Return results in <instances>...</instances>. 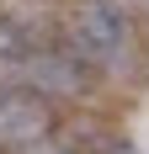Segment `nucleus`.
I'll list each match as a JSON object with an SVG mask.
<instances>
[{"label":"nucleus","mask_w":149,"mask_h":154,"mask_svg":"<svg viewBox=\"0 0 149 154\" xmlns=\"http://www.w3.org/2000/svg\"><path fill=\"white\" fill-rule=\"evenodd\" d=\"M69 48L96 75H122L138 59V21L122 0H80L69 11Z\"/></svg>","instance_id":"obj_1"},{"label":"nucleus","mask_w":149,"mask_h":154,"mask_svg":"<svg viewBox=\"0 0 149 154\" xmlns=\"http://www.w3.org/2000/svg\"><path fill=\"white\" fill-rule=\"evenodd\" d=\"M11 80L16 85H27V91L48 96V101H80V96L90 91V80H96V69H90L74 48H27V53H16L11 64Z\"/></svg>","instance_id":"obj_2"},{"label":"nucleus","mask_w":149,"mask_h":154,"mask_svg":"<svg viewBox=\"0 0 149 154\" xmlns=\"http://www.w3.org/2000/svg\"><path fill=\"white\" fill-rule=\"evenodd\" d=\"M59 128V106L48 96L16 85V80H0V149H27V143L48 138Z\"/></svg>","instance_id":"obj_3"},{"label":"nucleus","mask_w":149,"mask_h":154,"mask_svg":"<svg viewBox=\"0 0 149 154\" xmlns=\"http://www.w3.org/2000/svg\"><path fill=\"white\" fill-rule=\"evenodd\" d=\"M16 53H27V37H21L11 21H0V64H11Z\"/></svg>","instance_id":"obj_4"},{"label":"nucleus","mask_w":149,"mask_h":154,"mask_svg":"<svg viewBox=\"0 0 149 154\" xmlns=\"http://www.w3.org/2000/svg\"><path fill=\"white\" fill-rule=\"evenodd\" d=\"M16 154H74L69 143L59 138V133H48V138H37V143H27V149H16Z\"/></svg>","instance_id":"obj_5"}]
</instances>
